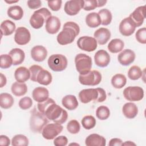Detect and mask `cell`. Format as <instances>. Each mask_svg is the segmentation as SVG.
Masks as SVG:
<instances>
[{"instance_id":"1","label":"cell","mask_w":146,"mask_h":146,"mask_svg":"<svg viewBox=\"0 0 146 146\" xmlns=\"http://www.w3.org/2000/svg\"><path fill=\"white\" fill-rule=\"evenodd\" d=\"M38 110L43 113L48 119L58 124H63L68 117V113L66 110L57 105L51 98L39 102L37 104Z\"/></svg>"},{"instance_id":"2","label":"cell","mask_w":146,"mask_h":146,"mask_svg":"<svg viewBox=\"0 0 146 146\" xmlns=\"http://www.w3.org/2000/svg\"><path fill=\"white\" fill-rule=\"evenodd\" d=\"M80 32L79 25L74 22H67L63 25V30L58 34L56 39L59 44L66 45L74 42Z\"/></svg>"},{"instance_id":"3","label":"cell","mask_w":146,"mask_h":146,"mask_svg":"<svg viewBox=\"0 0 146 146\" xmlns=\"http://www.w3.org/2000/svg\"><path fill=\"white\" fill-rule=\"evenodd\" d=\"M80 101L84 104L91 101L94 102H103L107 98L106 91L102 88L84 89L79 93Z\"/></svg>"},{"instance_id":"4","label":"cell","mask_w":146,"mask_h":146,"mask_svg":"<svg viewBox=\"0 0 146 146\" xmlns=\"http://www.w3.org/2000/svg\"><path fill=\"white\" fill-rule=\"evenodd\" d=\"M48 123L47 117L35 107L31 111L30 128L34 133H41L43 128Z\"/></svg>"},{"instance_id":"5","label":"cell","mask_w":146,"mask_h":146,"mask_svg":"<svg viewBox=\"0 0 146 146\" xmlns=\"http://www.w3.org/2000/svg\"><path fill=\"white\" fill-rule=\"evenodd\" d=\"M51 16V12L45 7H42L34 12L30 19V25L35 29L41 28L47 19Z\"/></svg>"},{"instance_id":"6","label":"cell","mask_w":146,"mask_h":146,"mask_svg":"<svg viewBox=\"0 0 146 146\" xmlns=\"http://www.w3.org/2000/svg\"><path fill=\"white\" fill-rule=\"evenodd\" d=\"M75 64L77 71L80 75H84L91 71L92 67L91 58L83 53L78 54L75 58Z\"/></svg>"},{"instance_id":"7","label":"cell","mask_w":146,"mask_h":146,"mask_svg":"<svg viewBox=\"0 0 146 146\" xmlns=\"http://www.w3.org/2000/svg\"><path fill=\"white\" fill-rule=\"evenodd\" d=\"M48 67L54 71L59 72L64 70L67 66V58L62 54H53L48 59Z\"/></svg>"},{"instance_id":"8","label":"cell","mask_w":146,"mask_h":146,"mask_svg":"<svg viewBox=\"0 0 146 146\" xmlns=\"http://www.w3.org/2000/svg\"><path fill=\"white\" fill-rule=\"evenodd\" d=\"M102 80V74L97 70L90 71L84 75H79V81L85 86H96Z\"/></svg>"},{"instance_id":"9","label":"cell","mask_w":146,"mask_h":146,"mask_svg":"<svg viewBox=\"0 0 146 146\" xmlns=\"http://www.w3.org/2000/svg\"><path fill=\"white\" fill-rule=\"evenodd\" d=\"M123 96L130 102L140 101L144 98V90L139 86H129L123 91Z\"/></svg>"},{"instance_id":"10","label":"cell","mask_w":146,"mask_h":146,"mask_svg":"<svg viewBox=\"0 0 146 146\" xmlns=\"http://www.w3.org/2000/svg\"><path fill=\"white\" fill-rule=\"evenodd\" d=\"M63 127L56 123L47 124L43 129L42 134L43 137L47 140H52L56 137L63 131Z\"/></svg>"},{"instance_id":"11","label":"cell","mask_w":146,"mask_h":146,"mask_svg":"<svg viewBox=\"0 0 146 146\" xmlns=\"http://www.w3.org/2000/svg\"><path fill=\"white\" fill-rule=\"evenodd\" d=\"M76 43L80 49L87 52L94 51L97 48L96 40L89 36H83L79 38Z\"/></svg>"},{"instance_id":"12","label":"cell","mask_w":146,"mask_h":146,"mask_svg":"<svg viewBox=\"0 0 146 146\" xmlns=\"http://www.w3.org/2000/svg\"><path fill=\"white\" fill-rule=\"evenodd\" d=\"M31 39V34L29 30L25 27H19L15 30L14 41L19 45H25Z\"/></svg>"},{"instance_id":"13","label":"cell","mask_w":146,"mask_h":146,"mask_svg":"<svg viewBox=\"0 0 146 146\" xmlns=\"http://www.w3.org/2000/svg\"><path fill=\"white\" fill-rule=\"evenodd\" d=\"M83 1L73 0L68 1L65 3L64 10L65 13L71 16L75 15L83 8Z\"/></svg>"},{"instance_id":"14","label":"cell","mask_w":146,"mask_h":146,"mask_svg":"<svg viewBox=\"0 0 146 146\" xmlns=\"http://www.w3.org/2000/svg\"><path fill=\"white\" fill-rule=\"evenodd\" d=\"M136 26L129 17L123 19L119 25V31L125 36L131 35L135 31Z\"/></svg>"},{"instance_id":"15","label":"cell","mask_w":146,"mask_h":146,"mask_svg":"<svg viewBox=\"0 0 146 146\" xmlns=\"http://www.w3.org/2000/svg\"><path fill=\"white\" fill-rule=\"evenodd\" d=\"M145 6H141L137 7L129 16L136 27H139L143 23L145 19Z\"/></svg>"},{"instance_id":"16","label":"cell","mask_w":146,"mask_h":146,"mask_svg":"<svg viewBox=\"0 0 146 146\" xmlns=\"http://www.w3.org/2000/svg\"><path fill=\"white\" fill-rule=\"evenodd\" d=\"M135 57V53L131 49H125L119 54L117 60L121 65L127 66L133 62Z\"/></svg>"},{"instance_id":"17","label":"cell","mask_w":146,"mask_h":146,"mask_svg":"<svg viewBox=\"0 0 146 146\" xmlns=\"http://www.w3.org/2000/svg\"><path fill=\"white\" fill-rule=\"evenodd\" d=\"M95 63L100 67H107L110 62V56L104 50H98L94 56Z\"/></svg>"},{"instance_id":"18","label":"cell","mask_w":146,"mask_h":146,"mask_svg":"<svg viewBox=\"0 0 146 146\" xmlns=\"http://www.w3.org/2000/svg\"><path fill=\"white\" fill-rule=\"evenodd\" d=\"M61 26V23L59 18L57 17L51 15L46 22V30L50 34H55L57 33Z\"/></svg>"},{"instance_id":"19","label":"cell","mask_w":146,"mask_h":146,"mask_svg":"<svg viewBox=\"0 0 146 146\" xmlns=\"http://www.w3.org/2000/svg\"><path fill=\"white\" fill-rule=\"evenodd\" d=\"M110 31L105 27H100L96 30L94 34V38L100 45L105 44L111 38Z\"/></svg>"},{"instance_id":"20","label":"cell","mask_w":146,"mask_h":146,"mask_svg":"<svg viewBox=\"0 0 146 146\" xmlns=\"http://www.w3.org/2000/svg\"><path fill=\"white\" fill-rule=\"evenodd\" d=\"M47 55V51L43 46L37 45L31 50V56L36 62H40L43 61L46 58Z\"/></svg>"},{"instance_id":"21","label":"cell","mask_w":146,"mask_h":146,"mask_svg":"<svg viewBox=\"0 0 146 146\" xmlns=\"http://www.w3.org/2000/svg\"><path fill=\"white\" fill-rule=\"evenodd\" d=\"M85 144L87 146H104L106 144V140L102 136L92 133L86 138Z\"/></svg>"},{"instance_id":"22","label":"cell","mask_w":146,"mask_h":146,"mask_svg":"<svg viewBox=\"0 0 146 146\" xmlns=\"http://www.w3.org/2000/svg\"><path fill=\"white\" fill-rule=\"evenodd\" d=\"M49 92L48 90L43 87H38L34 89L32 92V96L33 99L39 103L42 102L48 98Z\"/></svg>"},{"instance_id":"23","label":"cell","mask_w":146,"mask_h":146,"mask_svg":"<svg viewBox=\"0 0 146 146\" xmlns=\"http://www.w3.org/2000/svg\"><path fill=\"white\" fill-rule=\"evenodd\" d=\"M122 112L127 118L133 119L136 116L138 113V108L135 103L128 102L123 105Z\"/></svg>"},{"instance_id":"24","label":"cell","mask_w":146,"mask_h":146,"mask_svg":"<svg viewBox=\"0 0 146 146\" xmlns=\"http://www.w3.org/2000/svg\"><path fill=\"white\" fill-rule=\"evenodd\" d=\"M14 77L17 82L24 83L30 79V70L25 67H19L15 70L14 72Z\"/></svg>"},{"instance_id":"25","label":"cell","mask_w":146,"mask_h":146,"mask_svg":"<svg viewBox=\"0 0 146 146\" xmlns=\"http://www.w3.org/2000/svg\"><path fill=\"white\" fill-rule=\"evenodd\" d=\"M9 54L13 59V64L14 66L21 64L24 61L25 58V52L19 48H14L10 50Z\"/></svg>"},{"instance_id":"26","label":"cell","mask_w":146,"mask_h":146,"mask_svg":"<svg viewBox=\"0 0 146 146\" xmlns=\"http://www.w3.org/2000/svg\"><path fill=\"white\" fill-rule=\"evenodd\" d=\"M52 80V77L51 73L43 68L38 72L36 76V82L44 86L49 85L51 83Z\"/></svg>"},{"instance_id":"27","label":"cell","mask_w":146,"mask_h":146,"mask_svg":"<svg viewBox=\"0 0 146 146\" xmlns=\"http://www.w3.org/2000/svg\"><path fill=\"white\" fill-rule=\"evenodd\" d=\"M62 105L68 110H74L78 106V102L75 96L67 95L64 96L62 100Z\"/></svg>"},{"instance_id":"28","label":"cell","mask_w":146,"mask_h":146,"mask_svg":"<svg viewBox=\"0 0 146 146\" xmlns=\"http://www.w3.org/2000/svg\"><path fill=\"white\" fill-rule=\"evenodd\" d=\"M1 31L2 35L7 36L11 35L15 30V24L10 20H5L1 24Z\"/></svg>"},{"instance_id":"29","label":"cell","mask_w":146,"mask_h":146,"mask_svg":"<svg viewBox=\"0 0 146 146\" xmlns=\"http://www.w3.org/2000/svg\"><path fill=\"white\" fill-rule=\"evenodd\" d=\"M12 93L16 96H21L25 95L27 91V85L24 83L18 82H14L11 86Z\"/></svg>"},{"instance_id":"30","label":"cell","mask_w":146,"mask_h":146,"mask_svg":"<svg viewBox=\"0 0 146 146\" xmlns=\"http://www.w3.org/2000/svg\"><path fill=\"white\" fill-rule=\"evenodd\" d=\"M7 15L13 19L18 21L22 19L23 16V10L22 8L18 5L10 6L7 11Z\"/></svg>"},{"instance_id":"31","label":"cell","mask_w":146,"mask_h":146,"mask_svg":"<svg viewBox=\"0 0 146 146\" xmlns=\"http://www.w3.org/2000/svg\"><path fill=\"white\" fill-rule=\"evenodd\" d=\"M87 25L91 28L98 27L101 24V20L99 14L95 12L89 13L86 17Z\"/></svg>"},{"instance_id":"32","label":"cell","mask_w":146,"mask_h":146,"mask_svg":"<svg viewBox=\"0 0 146 146\" xmlns=\"http://www.w3.org/2000/svg\"><path fill=\"white\" fill-rule=\"evenodd\" d=\"M124 46V42L120 39H113L108 44V49L112 53H117L123 50Z\"/></svg>"},{"instance_id":"33","label":"cell","mask_w":146,"mask_h":146,"mask_svg":"<svg viewBox=\"0 0 146 146\" xmlns=\"http://www.w3.org/2000/svg\"><path fill=\"white\" fill-rule=\"evenodd\" d=\"M127 83L125 76L121 74H117L112 76L111 79V84L113 87L117 89L123 88Z\"/></svg>"},{"instance_id":"34","label":"cell","mask_w":146,"mask_h":146,"mask_svg":"<svg viewBox=\"0 0 146 146\" xmlns=\"http://www.w3.org/2000/svg\"><path fill=\"white\" fill-rule=\"evenodd\" d=\"M14 104V98L8 93L0 94V106L4 109L11 108Z\"/></svg>"},{"instance_id":"35","label":"cell","mask_w":146,"mask_h":146,"mask_svg":"<svg viewBox=\"0 0 146 146\" xmlns=\"http://www.w3.org/2000/svg\"><path fill=\"white\" fill-rule=\"evenodd\" d=\"M98 14L100 17L102 25L107 26L110 24L112 19V15L109 10L107 9H101L99 11Z\"/></svg>"},{"instance_id":"36","label":"cell","mask_w":146,"mask_h":146,"mask_svg":"<svg viewBox=\"0 0 146 146\" xmlns=\"http://www.w3.org/2000/svg\"><path fill=\"white\" fill-rule=\"evenodd\" d=\"M11 145L13 146H27L29 145V139L23 135H16L11 139Z\"/></svg>"},{"instance_id":"37","label":"cell","mask_w":146,"mask_h":146,"mask_svg":"<svg viewBox=\"0 0 146 146\" xmlns=\"http://www.w3.org/2000/svg\"><path fill=\"white\" fill-rule=\"evenodd\" d=\"M110 115V111L107 106H100L98 107L96 110V116L99 120H106L109 117Z\"/></svg>"},{"instance_id":"38","label":"cell","mask_w":146,"mask_h":146,"mask_svg":"<svg viewBox=\"0 0 146 146\" xmlns=\"http://www.w3.org/2000/svg\"><path fill=\"white\" fill-rule=\"evenodd\" d=\"M143 72L141 68L137 66H132L128 71V78L133 80H137L142 76Z\"/></svg>"},{"instance_id":"39","label":"cell","mask_w":146,"mask_h":146,"mask_svg":"<svg viewBox=\"0 0 146 146\" xmlns=\"http://www.w3.org/2000/svg\"><path fill=\"white\" fill-rule=\"evenodd\" d=\"M82 124L86 129H91L96 125V119L92 115H87L83 117L82 120Z\"/></svg>"},{"instance_id":"40","label":"cell","mask_w":146,"mask_h":146,"mask_svg":"<svg viewBox=\"0 0 146 146\" xmlns=\"http://www.w3.org/2000/svg\"><path fill=\"white\" fill-rule=\"evenodd\" d=\"M0 60V67L3 69L8 68L13 64V59L9 54L1 55Z\"/></svg>"},{"instance_id":"41","label":"cell","mask_w":146,"mask_h":146,"mask_svg":"<svg viewBox=\"0 0 146 146\" xmlns=\"http://www.w3.org/2000/svg\"><path fill=\"white\" fill-rule=\"evenodd\" d=\"M67 129L70 133L76 134L80 131V124L76 120H71L67 125Z\"/></svg>"},{"instance_id":"42","label":"cell","mask_w":146,"mask_h":146,"mask_svg":"<svg viewBox=\"0 0 146 146\" xmlns=\"http://www.w3.org/2000/svg\"><path fill=\"white\" fill-rule=\"evenodd\" d=\"M33 104V100L32 99L28 96H25L22 98L20 99L19 102V107L23 110H26L29 109L31 107Z\"/></svg>"},{"instance_id":"43","label":"cell","mask_w":146,"mask_h":146,"mask_svg":"<svg viewBox=\"0 0 146 146\" xmlns=\"http://www.w3.org/2000/svg\"><path fill=\"white\" fill-rule=\"evenodd\" d=\"M136 39L137 42L141 44L146 43V29L143 27L139 29L136 33L135 34Z\"/></svg>"},{"instance_id":"44","label":"cell","mask_w":146,"mask_h":146,"mask_svg":"<svg viewBox=\"0 0 146 146\" xmlns=\"http://www.w3.org/2000/svg\"><path fill=\"white\" fill-rule=\"evenodd\" d=\"M43 68L39 65H33L30 67L29 70L30 72V80L33 82H36V76L38 72Z\"/></svg>"},{"instance_id":"45","label":"cell","mask_w":146,"mask_h":146,"mask_svg":"<svg viewBox=\"0 0 146 146\" xmlns=\"http://www.w3.org/2000/svg\"><path fill=\"white\" fill-rule=\"evenodd\" d=\"M98 7L97 0H86L83 1V9L86 11L94 10Z\"/></svg>"},{"instance_id":"46","label":"cell","mask_w":146,"mask_h":146,"mask_svg":"<svg viewBox=\"0 0 146 146\" xmlns=\"http://www.w3.org/2000/svg\"><path fill=\"white\" fill-rule=\"evenodd\" d=\"M62 1L60 0H56V1H48L47 2L48 6L50 8L52 11H58L61 8Z\"/></svg>"},{"instance_id":"47","label":"cell","mask_w":146,"mask_h":146,"mask_svg":"<svg viewBox=\"0 0 146 146\" xmlns=\"http://www.w3.org/2000/svg\"><path fill=\"white\" fill-rule=\"evenodd\" d=\"M68 143V139L65 136H59L55 138L54 144L56 146H65Z\"/></svg>"},{"instance_id":"48","label":"cell","mask_w":146,"mask_h":146,"mask_svg":"<svg viewBox=\"0 0 146 146\" xmlns=\"http://www.w3.org/2000/svg\"><path fill=\"white\" fill-rule=\"evenodd\" d=\"M27 6L30 9H36L39 8L42 5V2L40 0H35V1H28Z\"/></svg>"},{"instance_id":"49","label":"cell","mask_w":146,"mask_h":146,"mask_svg":"<svg viewBox=\"0 0 146 146\" xmlns=\"http://www.w3.org/2000/svg\"><path fill=\"white\" fill-rule=\"evenodd\" d=\"M10 144V139L6 135H1L0 136V145L3 146H8Z\"/></svg>"},{"instance_id":"50","label":"cell","mask_w":146,"mask_h":146,"mask_svg":"<svg viewBox=\"0 0 146 146\" xmlns=\"http://www.w3.org/2000/svg\"><path fill=\"white\" fill-rule=\"evenodd\" d=\"M123 141L120 139L119 138H113L110 140L109 141V145L113 146V145H122Z\"/></svg>"},{"instance_id":"51","label":"cell","mask_w":146,"mask_h":146,"mask_svg":"<svg viewBox=\"0 0 146 146\" xmlns=\"http://www.w3.org/2000/svg\"><path fill=\"white\" fill-rule=\"evenodd\" d=\"M0 75H1V82H0V87H3L4 86L6 85V82H7V79H6V76L2 73L0 74Z\"/></svg>"},{"instance_id":"52","label":"cell","mask_w":146,"mask_h":146,"mask_svg":"<svg viewBox=\"0 0 146 146\" xmlns=\"http://www.w3.org/2000/svg\"><path fill=\"white\" fill-rule=\"evenodd\" d=\"M97 2H98V7H102L107 3V1H97Z\"/></svg>"},{"instance_id":"53","label":"cell","mask_w":146,"mask_h":146,"mask_svg":"<svg viewBox=\"0 0 146 146\" xmlns=\"http://www.w3.org/2000/svg\"><path fill=\"white\" fill-rule=\"evenodd\" d=\"M136 145V144L131 141H127L124 143H123V144H122V145Z\"/></svg>"},{"instance_id":"54","label":"cell","mask_w":146,"mask_h":146,"mask_svg":"<svg viewBox=\"0 0 146 146\" xmlns=\"http://www.w3.org/2000/svg\"><path fill=\"white\" fill-rule=\"evenodd\" d=\"M5 2H6V3H16V2H18V1H5Z\"/></svg>"}]
</instances>
